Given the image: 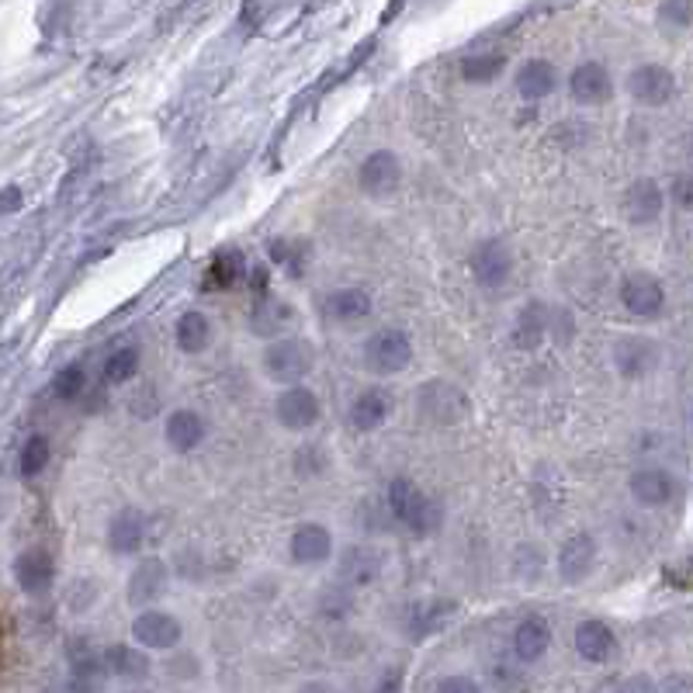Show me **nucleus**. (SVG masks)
Returning <instances> with one entry per match:
<instances>
[{"instance_id":"obj_1","label":"nucleus","mask_w":693,"mask_h":693,"mask_svg":"<svg viewBox=\"0 0 693 693\" xmlns=\"http://www.w3.org/2000/svg\"><path fill=\"white\" fill-rule=\"evenodd\" d=\"M385 502H389L392 517L409 534H417V538H430V534H437L440 524H445V507H440L433 496H427L417 482H409L406 476H396L389 482Z\"/></svg>"},{"instance_id":"obj_2","label":"nucleus","mask_w":693,"mask_h":693,"mask_svg":"<svg viewBox=\"0 0 693 693\" xmlns=\"http://www.w3.org/2000/svg\"><path fill=\"white\" fill-rule=\"evenodd\" d=\"M261 368L277 385H299L316 371V346L305 336H274L264 346Z\"/></svg>"},{"instance_id":"obj_3","label":"nucleus","mask_w":693,"mask_h":693,"mask_svg":"<svg viewBox=\"0 0 693 693\" xmlns=\"http://www.w3.org/2000/svg\"><path fill=\"white\" fill-rule=\"evenodd\" d=\"M361 358H364V368L374 378L399 374V371H406L409 364H413V340H409V333L399 330V326L374 330L361 346Z\"/></svg>"},{"instance_id":"obj_4","label":"nucleus","mask_w":693,"mask_h":693,"mask_svg":"<svg viewBox=\"0 0 693 693\" xmlns=\"http://www.w3.org/2000/svg\"><path fill=\"white\" fill-rule=\"evenodd\" d=\"M420 417L433 427H455L468 417V396L445 378H430V382L417 392Z\"/></svg>"},{"instance_id":"obj_5","label":"nucleus","mask_w":693,"mask_h":693,"mask_svg":"<svg viewBox=\"0 0 693 693\" xmlns=\"http://www.w3.org/2000/svg\"><path fill=\"white\" fill-rule=\"evenodd\" d=\"M468 271H471V277H476L479 289L496 292L514 277V250L502 240H482V243L471 246Z\"/></svg>"},{"instance_id":"obj_6","label":"nucleus","mask_w":693,"mask_h":693,"mask_svg":"<svg viewBox=\"0 0 693 693\" xmlns=\"http://www.w3.org/2000/svg\"><path fill=\"white\" fill-rule=\"evenodd\" d=\"M320 417H323V402H320V396L312 392L309 385H285L281 389V396L274 399V420L285 427V430H292V433H305V430H312L320 423Z\"/></svg>"},{"instance_id":"obj_7","label":"nucleus","mask_w":693,"mask_h":693,"mask_svg":"<svg viewBox=\"0 0 693 693\" xmlns=\"http://www.w3.org/2000/svg\"><path fill=\"white\" fill-rule=\"evenodd\" d=\"M402 184V160L392 149H374L368 153L358 167V187L368 198H392Z\"/></svg>"},{"instance_id":"obj_8","label":"nucleus","mask_w":693,"mask_h":693,"mask_svg":"<svg viewBox=\"0 0 693 693\" xmlns=\"http://www.w3.org/2000/svg\"><path fill=\"white\" fill-rule=\"evenodd\" d=\"M621 305L638 320H655L666 309V289L663 281L648 271H632L621 281Z\"/></svg>"},{"instance_id":"obj_9","label":"nucleus","mask_w":693,"mask_h":693,"mask_svg":"<svg viewBox=\"0 0 693 693\" xmlns=\"http://www.w3.org/2000/svg\"><path fill=\"white\" fill-rule=\"evenodd\" d=\"M627 94L645 108H663L673 101L676 77L666 67H658V62H645V67H635L627 74Z\"/></svg>"},{"instance_id":"obj_10","label":"nucleus","mask_w":693,"mask_h":693,"mask_svg":"<svg viewBox=\"0 0 693 693\" xmlns=\"http://www.w3.org/2000/svg\"><path fill=\"white\" fill-rule=\"evenodd\" d=\"M133 638L139 642V648H153V652H170L180 645L184 627L174 614L167 611H153L146 607L136 621H133Z\"/></svg>"},{"instance_id":"obj_11","label":"nucleus","mask_w":693,"mask_h":693,"mask_svg":"<svg viewBox=\"0 0 693 693\" xmlns=\"http://www.w3.org/2000/svg\"><path fill=\"white\" fill-rule=\"evenodd\" d=\"M167 586H170V565L164 558H143L129 576L125 596H129L133 607H149L167 593Z\"/></svg>"},{"instance_id":"obj_12","label":"nucleus","mask_w":693,"mask_h":693,"mask_svg":"<svg viewBox=\"0 0 693 693\" xmlns=\"http://www.w3.org/2000/svg\"><path fill=\"white\" fill-rule=\"evenodd\" d=\"M663 208H666V195H663V187H658V180L638 177V180L627 184V192H624V218L632 226L658 223Z\"/></svg>"},{"instance_id":"obj_13","label":"nucleus","mask_w":693,"mask_h":693,"mask_svg":"<svg viewBox=\"0 0 693 693\" xmlns=\"http://www.w3.org/2000/svg\"><path fill=\"white\" fill-rule=\"evenodd\" d=\"M569 94L576 105H586V108L607 105L614 98V77L604 62H579L569 74Z\"/></svg>"},{"instance_id":"obj_14","label":"nucleus","mask_w":693,"mask_h":693,"mask_svg":"<svg viewBox=\"0 0 693 693\" xmlns=\"http://www.w3.org/2000/svg\"><path fill=\"white\" fill-rule=\"evenodd\" d=\"M658 364V346L648 336H621L614 343V368L627 382H638V378L652 374Z\"/></svg>"},{"instance_id":"obj_15","label":"nucleus","mask_w":693,"mask_h":693,"mask_svg":"<svg viewBox=\"0 0 693 693\" xmlns=\"http://www.w3.org/2000/svg\"><path fill=\"white\" fill-rule=\"evenodd\" d=\"M289 555L295 565H323L333 555V530L326 524H299L289 538Z\"/></svg>"},{"instance_id":"obj_16","label":"nucleus","mask_w":693,"mask_h":693,"mask_svg":"<svg viewBox=\"0 0 693 693\" xmlns=\"http://www.w3.org/2000/svg\"><path fill=\"white\" fill-rule=\"evenodd\" d=\"M627 492H632V499L642 502V507L658 510V507H670L673 502L676 479L666 468H638V471H632V479H627Z\"/></svg>"},{"instance_id":"obj_17","label":"nucleus","mask_w":693,"mask_h":693,"mask_svg":"<svg viewBox=\"0 0 693 693\" xmlns=\"http://www.w3.org/2000/svg\"><path fill=\"white\" fill-rule=\"evenodd\" d=\"M596 569V541L593 534H573V538H565L562 548H558V576L562 583H583L589 579V573Z\"/></svg>"},{"instance_id":"obj_18","label":"nucleus","mask_w":693,"mask_h":693,"mask_svg":"<svg viewBox=\"0 0 693 693\" xmlns=\"http://www.w3.org/2000/svg\"><path fill=\"white\" fill-rule=\"evenodd\" d=\"M208 437V423L198 409H174L164 423V440L170 445V451L177 455H192L205 445Z\"/></svg>"},{"instance_id":"obj_19","label":"nucleus","mask_w":693,"mask_h":693,"mask_svg":"<svg viewBox=\"0 0 693 693\" xmlns=\"http://www.w3.org/2000/svg\"><path fill=\"white\" fill-rule=\"evenodd\" d=\"M382 569H385V555L371 545H351L340 555V565H336L343 586H371L382 576Z\"/></svg>"},{"instance_id":"obj_20","label":"nucleus","mask_w":693,"mask_h":693,"mask_svg":"<svg viewBox=\"0 0 693 693\" xmlns=\"http://www.w3.org/2000/svg\"><path fill=\"white\" fill-rule=\"evenodd\" d=\"M396 409V399L389 389H364L354 402H351V413H346V420H351V427L358 433H374L382 430L392 417Z\"/></svg>"},{"instance_id":"obj_21","label":"nucleus","mask_w":693,"mask_h":693,"mask_svg":"<svg viewBox=\"0 0 693 693\" xmlns=\"http://www.w3.org/2000/svg\"><path fill=\"white\" fill-rule=\"evenodd\" d=\"M146 545V514L139 507H121L108 520V548L115 555H136Z\"/></svg>"},{"instance_id":"obj_22","label":"nucleus","mask_w":693,"mask_h":693,"mask_svg":"<svg viewBox=\"0 0 693 693\" xmlns=\"http://www.w3.org/2000/svg\"><path fill=\"white\" fill-rule=\"evenodd\" d=\"M320 309H323V316L330 323L351 326V323H361V320L371 316L374 302L364 289H333L330 295H323Z\"/></svg>"},{"instance_id":"obj_23","label":"nucleus","mask_w":693,"mask_h":693,"mask_svg":"<svg viewBox=\"0 0 693 693\" xmlns=\"http://www.w3.org/2000/svg\"><path fill=\"white\" fill-rule=\"evenodd\" d=\"M573 645H576L579 658H586V663H593V666L611 663L617 652V638L604 621H583L573 635Z\"/></svg>"},{"instance_id":"obj_24","label":"nucleus","mask_w":693,"mask_h":693,"mask_svg":"<svg viewBox=\"0 0 693 693\" xmlns=\"http://www.w3.org/2000/svg\"><path fill=\"white\" fill-rule=\"evenodd\" d=\"M552 645V627L545 617H524L517 627H514V655L520 663H538V658L548 652Z\"/></svg>"},{"instance_id":"obj_25","label":"nucleus","mask_w":693,"mask_h":693,"mask_svg":"<svg viewBox=\"0 0 693 693\" xmlns=\"http://www.w3.org/2000/svg\"><path fill=\"white\" fill-rule=\"evenodd\" d=\"M514 84H517V94H520V98H527V101H541V98H548V94H555V87H558V70L552 67L548 59H527L524 67L517 70Z\"/></svg>"},{"instance_id":"obj_26","label":"nucleus","mask_w":693,"mask_h":693,"mask_svg":"<svg viewBox=\"0 0 693 693\" xmlns=\"http://www.w3.org/2000/svg\"><path fill=\"white\" fill-rule=\"evenodd\" d=\"M52 573H56V565L49 558V552L42 548H28L18 555L14 562V579L25 593H42L52 586Z\"/></svg>"},{"instance_id":"obj_27","label":"nucleus","mask_w":693,"mask_h":693,"mask_svg":"<svg viewBox=\"0 0 693 693\" xmlns=\"http://www.w3.org/2000/svg\"><path fill=\"white\" fill-rule=\"evenodd\" d=\"M174 340H177V351L187 354V358L205 354L208 343H212V320L198 309H187L174 326Z\"/></svg>"},{"instance_id":"obj_28","label":"nucleus","mask_w":693,"mask_h":693,"mask_svg":"<svg viewBox=\"0 0 693 693\" xmlns=\"http://www.w3.org/2000/svg\"><path fill=\"white\" fill-rule=\"evenodd\" d=\"M292 316L295 312L289 302H281L274 295H261L254 305V316H250V326H254V333H261V336H277L289 330Z\"/></svg>"},{"instance_id":"obj_29","label":"nucleus","mask_w":693,"mask_h":693,"mask_svg":"<svg viewBox=\"0 0 693 693\" xmlns=\"http://www.w3.org/2000/svg\"><path fill=\"white\" fill-rule=\"evenodd\" d=\"M105 670H111L121 680H146L149 676V655L133 645H111L105 652Z\"/></svg>"},{"instance_id":"obj_30","label":"nucleus","mask_w":693,"mask_h":693,"mask_svg":"<svg viewBox=\"0 0 693 693\" xmlns=\"http://www.w3.org/2000/svg\"><path fill=\"white\" fill-rule=\"evenodd\" d=\"M552 333V309H545V305H527L520 316H517V330H514V340L520 343V346H538L545 336Z\"/></svg>"},{"instance_id":"obj_31","label":"nucleus","mask_w":693,"mask_h":693,"mask_svg":"<svg viewBox=\"0 0 693 693\" xmlns=\"http://www.w3.org/2000/svg\"><path fill=\"white\" fill-rule=\"evenodd\" d=\"M507 70V56L502 52H476L461 59V80L465 84H492Z\"/></svg>"},{"instance_id":"obj_32","label":"nucleus","mask_w":693,"mask_h":693,"mask_svg":"<svg viewBox=\"0 0 693 693\" xmlns=\"http://www.w3.org/2000/svg\"><path fill=\"white\" fill-rule=\"evenodd\" d=\"M139 374V351L136 346H115V351L105 358L101 378L108 385H129Z\"/></svg>"},{"instance_id":"obj_33","label":"nucleus","mask_w":693,"mask_h":693,"mask_svg":"<svg viewBox=\"0 0 693 693\" xmlns=\"http://www.w3.org/2000/svg\"><path fill=\"white\" fill-rule=\"evenodd\" d=\"M246 274V264L236 250H226V254H218L208 267V289H233L236 281H243Z\"/></svg>"},{"instance_id":"obj_34","label":"nucleus","mask_w":693,"mask_h":693,"mask_svg":"<svg viewBox=\"0 0 693 693\" xmlns=\"http://www.w3.org/2000/svg\"><path fill=\"white\" fill-rule=\"evenodd\" d=\"M49 458H52L49 440H46L42 433H36V437H28V440H25V448H21V455H18V471H21L25 479H36L39 471L49 465Z\"/></svg>"},{"instance_id":"obj_35","label":"nucleus","mask_w":693,"mask_h":693,"mask_svg":"<svg viewBox=\"0 0 693 693\" xmlns=\"http://www.w3.org/2000/svg\"><path fill=\"white\" fill-rule=\"evenodd\" d=\"M299 250H305L302 240H274V243L267 246V254H271L277 264H285L289 274H305V271H302L305 261H299Z\"/></svg>"},{"instance_id":"obj_36","label":"nucleus","mask_w":693,"mask_h":693,"mask_svg":"<svg viewBox=\"0 0 693 693\" xmlns=\"http://www.w3.org/2000/svg\"><path fill=\"white\" fill-rule=\"evenodd\" d=\"M84 385H87L84 368H80V364H70V368H62V371L56 374L52 392H56L59 399H77V396L84 392Z\"/></svg>"},{"instance_id":"obj_37","label":"nucleus","mask_w":693,"mask_h":693,"mask_svg":"<svg viewBox=\"0 0 693 693\" xmlns=\"http://www.w3.org/2000/svg\"><path fill=\"white\" fill-rule=\"evenodd\" d=\"M658 21L673 25V28H690L693 25V0H666L658 8Z\"/></svg>"},{"instance_id":"obj_38","label":"nucleus","mask_w":693,"mask_h":693,"mask_svg":"<svg viewBox=\"0 0 693 693\" xmlns=\"http://www.w3.org/2000/svg\"><path fill=\"white\" fill-rule=\"evenodd\" d=\"M670 198H673V205H676V208L693 212V170H686V174H676V177H673V184H670Z\"/></svg>"},{"instance_id":"obj_39","label":"nucleus","mask_w":693,"mask_h":693,"mask_svg":"<svg viewBox=\"0 0 693 693\" xmlns=\"http://www.w3.org/2000/svg\"><path fill=\"white\" fill-rule=\"evenodd\" d=\"M433 693H482V690H479V683L471 676H445L437 683Z\"/></svg>"},{"instance_id":"obj_40","label":"nucleus","mask_w":693,"mask_h":693,"mask_svg":"<svg viewBox=\"0 0 693 693\" xmlns=\"http://www.w3.org/2000/svg\"><path fill=\"white\" fill-rule=\"evenodd\" d=\"M607 693H658V690H655L652 676L638 673V676H627V680H621V683H617V686H611Z\"/></svg>"},{"instance_id":"obj_41","label":"nucleus","mask_w":693,"mask_h":693,"mask_svg":"<svg viewBox=\"0 0 693 693\" xmlns=\"http://www.w3.org/2000/svg\"><path fill=\"white\" fill-rule=\"evenodd\" d=\"M658 693H693V676L686 673H670L663 683H655Z\"/></svg>"},{"instance_id":"obj_42","label":"nucleus","mask_w":693,"mask_h":693,"mask_svg":"<svg viewBox=\"0 0 693 693\" xmlns=\"http://www.w3.org/2000/svg\"><path fill=\"white\" fill-rule=\"evenodd\" d=\"M399 690H402V676H399V673H392V676H389L382 686H378L374 693H399Z\"/></svg>"},{"instance_id":"obj_43","label":"nucleus","mask_w":693,"mask_h":693,"mask_svg":"<svg viewBox=\"0 0 693 693\" xmlns=\"http://www.w3.org/2000/svg\"><path fill=\"white\" fill-rule=\"evenodd\" d=\"M129 693H149V690H129Z\"/></svg>"}]
</instances>
